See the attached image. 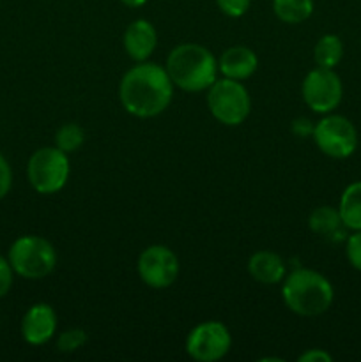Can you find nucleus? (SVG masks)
Returning a JSON list of instances; mask_svg holds the SVG:
<instances>
[{
    "mask_svg": "<svg viewBox=\"0 0 361 362\" xmlns=\"http://www.w3.org/2000/svg\"><path fill=\"white\" fill-rule=\"evenodd\" d=\"M165 69L173 87L190 94L205 92L218 80V60L205 46L183 42L166 57Z\"/></svg>",
    "mask_w": 361,
    "mask_h": 362,
    "instance_id": "obj_2",
    "label": "nucleus"
},
{
    "mask_svg": "<svg viewBox=\"0 0 361 362\" xmlns=\"http://www.w3.org/2000/svg\"><path fill=\"white\" fill-rule=\"evenodd\" d=\"M216 6L225 16L241 18L250 9L251 0H216Z\"/></svg>",
    "mask_w": 361,
    "mask_h": 362,
    "instance_id": "obj_22",
    "label": "nucleus"
},
{
    "mask_svg": "<svg viewBox=\"0 0 361 362\" xmlns=\"http://www.w3.org/2000/svg\"><path fill=\"white\" fill-rule=\"evenodd\" d=\"M345 258L350 267L361 272V230H356L345 239Z\"/></svg>",
    "mask_w": 361,
    "mask_h": 362,
    "instance_id": "obj_21",
    "label": "nucleus"
},
{
    "mask_svg": "<svg viewBox=\"0 0 361 362\" xmlns=\"http://www.w3.org/2000/svg\"><path fill=\"white\" fill-rule=\"evenodd\" d=\"M119 2H122L124 6L131 7V9H138V7L145 6V2H147V0H119Z\"/></svg>",
    "mask_w": 361,
    "mask_h": 362,
    "instance_id": "obj_27",
    "label": "nucleus"
},
{
    "mask_svg": "<svg viewBox=\"0 0 361 362\" xmlns=\"http://www.w3.org/2000/svg\"><path fill=\"white\" fill-rule=\"evenodd\" d=\"M232 349V336L222 322L207 320L195 325L186 338V354L197 362H216Z\"/></svg>",
    "mask_w": 361,
    "mask_h": 362,
    "instance_id": "obj_9",
    "label": "nucleus"
},
{
    "mask_svg": "<svg viewBox=\"0 0 361 362\" xmlns=\"http://www.w3.org/2000/svg\"><path fill=\"white\" fill-rule=\"evenodd\" d=\"M179 258L170 247L163 244H152L145 247L137 262V271L142 281L154 290L172 286L179 278Z\"/></svg>",
    "mask_w": 361,
    "mask_h": 362,
    "instance_id": "obj_10",
    "label": "nucleus"
},
{
    "mask_svg": "<svg viewBox=\"0 0 361 362\" xmlns=\"http://www.w3.org/2000/svg\"><path fill=\"white\" fill-rule=\"evenodd\" d=\"M314 126L315 124H311V120H308L306 117H299V119L292 120V133L299 138L311 136V133H314Z\"/></svg>",
    "mask_w": 361,
    "mask_h": 362,
    "instance_id": "obj_26",
    "label": "nucleus"
},
{
    "mask_svg": "<svg viewBox=\"0 0 361 362\" xmlns=\"http://www.w3.org/2000/svg\"><path fill=\"white\" fill-rule=\"evenodd\" d=\"M311 138L319 151L331 159L350 158L360 141L356 126L338 113H326L314 126Z\"/></svg>",
    "mask_w": 361,
    "mask_h": 362,
    "instance_id": "obj_7",
    "label": "nucleus"
},
{
    "mask_svg": "<svg viewBox=\"0 0 361 362\" xmlns=\"http://www.w3.org/2000/svg\"><path fill=\"white\" fill-rule=\"evenodd\" d=\"M308 228L319 237L324 239H347L345 237V226H343L342 218H340L338 207H331V205H321V207L314 209L308 216Z\"/></svg>",
    "mask_w": 361,
    "mask_h": 362,
    "instance_id": "obj_15",
    "label": "nucleus"
},
{
    "mask_svg": "<svg viewBox=\"0 0 361 362\" xmlns=\"http://www.w3.org/2000/svg\"><path fill=\"white\" fill-rule=\"evenodd\" d=\"M314 0H273V13L280 21L299 25L314 14Z\"/></svg>",
    "mask_w": 361,
    "mask_h": 362,
    "instance_id": "obj_18",
    "label": "nucleus"
},
{
    "mask_svg": "<svg viewBox=\"0 0 361 362\" xmlns=\"http://www.w3.org/2000/svg\"><path fill=\"white\" fill-rule=\"evenodd\" d=\"M69 154L59 147H42L30 156L27 165V177L30 186L39 194H55L69 179Z\"/></svg>",
    "mask_w": 361,
    "mask_h": 362,
    "instance_id": "obj_6",
    "label": "nucleus"
},
{
    "mask_svg": "<svg viewBox=\"0 0 361 362\" xmlns=\"http://www.w3.org/2000/svg\"><path fill=\"white\" fill-rule=\"evenodd\" d=\"M282 299L299 317H321L331 308L335 290L331 281L314 269H296L282 281Z\"/></svg>",
    "mask_w": 361,
    "mask_h": 362,
    "instance_id": "obj_3",
    "label": "nucleus"
},
{
    "mask_svg": "<svg viewBox=\"0 0 361 362\" xmlns=\"http://www.w3.org/2000/svg\"><path fill=\"white\" fill-rule=\"evenodd\" d=\"M343 59V41L336 34H324L314 46V60L317 67L335 69Z\"/></svg>",
    "mask_w": 361,
    "mask_h": 362,
    "instance_id": "obj_17",
    "label": "nucleus"
},
{
    "mask_svg": "<svg viewBox=\"0 0 361 362\" xmlns=\"http://www.w3.org/2000/svg\"><path fill=\"white\" fill-rule=\"evenodd\" d=\"M301 95L311 112L326 115L335 112L342 103L343 83L335 69L315 67L304 76L301 83Z\"/></svg>",
    "mask_w": 361,
    "mask_h": 362,
    "instance_id": "obj_8",
    "label": "nucleus"
},
{
    "mask_svg": "<svg viewBox=\"0 0 361 362\" xmlns=\"http://www.w3.org/2000/svg\"><path fill=\"white\" fill-rule=\"evenodd\" d=\"M13 186V170L7 159L0 154V200L6 197Z\"/></svg>",
    "mask_w": 361,
    "mask_h": 362,
    "instance_id": "obj_24",
    "label": "nucleus"
},
{
    "mask_svg": "<svg viewBox=\"0 0 361 362\" xmlns=\"http://www.w3.org/2000/svg\"><path fill=\"white\" fill-rule=\"evenodd\" d=\"M258 67V57L248 46H230L218 59V73L223 78L244 81L255 74Z\"/></svg>",
    "mask_w": 361,
    "mask_h": 362,
    "instance_id": "obj_13",
    "label": "nucleus"
},
{
    "mask_svg": "<svg viewBox=\"0 0 361 362\" xmlns=\"http://www.w3.org/2000/svg\"><path fill=\"white\" fill-rule=\"evenodd\" d=\"M173 99V83L163 66L137 62L119 83V101L130 115L152 119L165 112Z\"/></svg>",
    "mask_w": 361,
    "mask_h": 362,
    "instance_id": "obj_1",
    "label": "nucleus"
},
{
    "mask_svg": "<svg viewBox=\"0 0 361 362\" xmlns=\"http://www.w3.org/2000/svg\"><path fill=\"white\" fill-rule=\"evenodd\" d=\"M299 362H331L333 356L322 349H310L299 356Z\"/></svg>",
    "mask_w": 361,
    "mask_h": 362,
    "instance_id": "obj_25",
    "label": "nucleus"
},
{
    "mask_svg": "<svg viewBox=\"0 0 361 362\" xmlns=\"http://www.w3.org/2000/svg\"><path fill=\"white\" fill-rule=\"evenodd\" d=\"M338 212L347 230H361V180L350 182L343 189L338 202Z\"/></svg>",
    "mask_w": 361,
    "mask_h": 362,
    "instance_id": "obj_16",
    "label": "nucleus"
},
{
    "mask_svg": "<svg viewBox=\"0 0 361 362\" xmlns=\"http://www.w3.org/2000/svg\"><path fill=\"white\" fill-rule=\"evenodd\" d=\"M13 276L14 271L13 267H11L9 260L0 255V299L6 297L7 292L11 290V286H13Z\"/></svg>",
    "mask_w": 361,
    "mask_h": 362,
    "instance_id": "obj_23",
    "label": "nucleus"
},
{
    "mask_svg": "<svg viewBox=\"0 0 361 362\" xmlns=\"http://www.w3.org/2000/svg\"><path fill=\"white\" fill-rule=\"evenodd\" d=\"M85 141V131L81 129L78 124L67 122L60 126L55 133V147L66 154H73L78 148L84 145Z\"/></svg>",
    "mask_w": 361,
    "mask_h": 362,
    "instance_id": "obj_19",
    "label": "nucleus"
},
{
    "mask_svg": "<svg viewBox=\"0 0 361 362\" xmlns=\"http://www.w3.org/2000/svg\"><path fill=\"white\" fill-rule=\"evenodd\" d=\"M248 274L262 285H278L287 276L285 262L275 251H255L248 260Z\"/></svg>",
    "mask_w": 361,
    "mask_h": 362,
    "instance_id": "obj_14",
    "label": "nucleus"
},
{
    "mask_svg": "<svg viewBox=\"0 0 361 362\" xmlns=\"http://www.w3.org/2000/svg\"><path fill=\"white\" fill-rule=\"evenodd\" d=\"M87 343V332L84 329H67L57 338V349L62 354H73L85 346Z\"/></svg>",
    "mask_w": 361,
    "mask_h": 362,
    "instance_id": "obj_20",
    "label": "nucleus"
},
{
    "mask_svg": "<svg viewBox=\"0 0 361 362\" xmlns=\"http://www.w3.org/2000/svg\"><path fill=\"white\" fill-rule=\"evenodd\" d=\"M57 332V313L50 304H32L21 318V336L32 346L46 345Z\"/></svg>",
    "mask_w": 361,
    "mask_h": 362,
    "instance_id": "obj_11",
    "label": "nucleus"
},
{
    "mask_svg": "<svg viewBox=\"0 0 361 362\" xmlns=\"http://www.w3.org/2000/svg\"><path fill=\"white\" fill-rule=\"evenodd\" d=\"M207 108L223 126H239L251 112V98L241 81L222 78L207 88Z\"/></svg>",
    "mask_w": 361,
    "mask_h": 362,
    "instance_id": "obj_5",
    "label": "nucleus"
},
{
    "mask_svg": "<svg viewBox=\"0 0 361 362\" xmlns=\"http://www.w3.org/2000/svg\"><path fill=\"white\" fill-rule=\"evenodd\" d=\"M122 45L131 60L145 62L158 46V32L151 21L138 18V20L131 21L124 30Z\"/></svg>",
    "mask_w": 361,
    "mask_h": 362,
    "instance_id": "obj_12",
    "label": "nucleus"
},
{
    "mask_svg": "<svg viewBox=\"0 0 361 362\" xmlns=\"http://www.w3.org/2000/svg\"><path fill=\"white\" fill-rule=\"evenodd\" d=\"M14 274L25 279H45L57 267V251L48 239L23 235L14 240L7 253Z\"/></svg>",
    "mask_w": 361,
    "mask_h": 362,
    "instance_id": "obj_4",
    "label": "nucleus"
}]
</instances>
